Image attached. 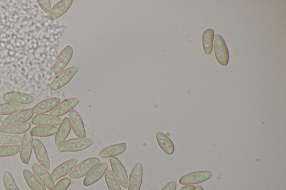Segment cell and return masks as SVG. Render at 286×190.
<instances>
[{"label":"cell","instance_id":"obj_20","mask_svg":"<svg viewBox=\"0 0 286 190\" xmlns=\"http://www.w3.org/2000/svg\"><path fill=\"white\" fill-rule=\"evenodd\" d=\"M60 103V99L57 97L45 99L37 103L32 110L36 115H43L53 110Z\"/></svg>","mask_w":286,"mask_h":190},{"label":"cell","instance_id":"obj_1","mask_svg":"<svg viewBox=\"0 0 286 190\" xmlns=\"http://www.w3.org/2000/svg\"><path fill=\"white\" fill-rule=\"evenodd\" d=\"M93 144L91 139H73L65 141L58 147L60 153H76L86 150Z\"/></svg>","mask_w":286,"mask_h":190},{"label":"cell","instance_id":"obj_19","mask_svg":"<svg viewBox=\"0 0 286 190\" xmlns=\"http://www.w3.org/2000/svg\"><path fill=\"white\" fill-rule=\"evenodd\" d=\"M30 127L31 123L30 122L8 124L4 126L0 130V134L12 135L25 134L26 132L30 130Z\"/></svg>","mask_w":286,"mask_h":190},{"label":"cell","instance_id":"obj_34","mask_svg":"<svg viewBox=\"0 0 286 190\" xmlns=\"http://www.w3.org/2000/svg\"><path fill=\"white\" fill-rule=\"evenodd\" d=\"M37 2L44 12L49 14L51 11V4L49 0H37Z\"/></svg>","mask_w":286,"mask_h":190},{"label":"cell","instance_id":"obj_22","mask_svg":"<svg viewBox=\"0 0 286 190\" xmlns=\"http://www.w3.org/2000/svg\"><path fill=\"white\" fill-rule=\"evenodd\" d=\"M34 112L32 109H25L19 112L13 114L4 119V123L6 124H13V123H21L27 122L33 116Z\"/></svg>","mask_w":286,"mask_h":190},{"label":"cell","instance_id":"obj_36","mask_svg":"<svg viewBox=\"0 0 286 190\" xmlns=\"http://www.w3.org/2000/svg\"><path fill=\"white\" fill-rule=\"evenodd\" d=\"M195 186L193 185H185V187H182L180 190H195Z\"/></svg>","mask_w":286,"mask_h":190},{"label":"cell","instance_id":"obj_18","mask_svg":"<svg viewBox=\"0 0 286 190\" xmlns=\"http://www.w3.org/2000/svg\"><path fill=\"white\" fill-rule=\"evenodd\" d=\"M62 119L50 115H37L32 118V125L38 126L54 127L60 125Z\"/></svg>","mask_w":286,"mask_h":190},{"label":"cell","instance_id":"obj_16","mask_svg":"<svg viewBox=\"0 0 286 190\" xmlns=\"http://www.w3.org/2000/svg\"><path fill=\"white\" fill-rule=\"evenodd\" d=\"M108 169L106 163L101 164L93 169L84 179L83 184L84 187H89L99 181L104 177Z\"/></svg>","mask_w":286,"mask_h":190},{"label":"cell","instance_id":"obj_35","mask_svg":"<svg viewBox=\"0 0 286 190\" xmlns=\"http://www.w3.org/2000/svg\"><path fill=\"white\" fill-rule=\"evenodd\" d=\"M177 183L175 181H171L166 184L161 190H176Z\"/></svg>","mask_w":286,"mask_h":190},{"label":"cell","instance_id":"obj_9","mask_svg":"<svg viewBox=\"0 0 286 190\" xmlns=\"http://www.w3.org/2000/svg\"><path fill=\"white\" fill-rule=\"evenodd\" d=\"M33 150L40 165L46 170L49 171L50 168V160L44 144L39 140L34 139Z\"/></svg>","mask_w":286,"mask_h":190},{"label":"cell","instance_id":"obj_4","mask_svg":"<svg viewBox=\"0 0 286 190\" xmlns=\"http://www.w3.org/2000/svg\"><path fill=\"white\" fill-rule=\"evenodd\" d=\"M78 69L75 66H70V67L63 70L56 77L49 85V89L51 91H56L62 88L65 85H67L74 75L78 72Z\"/></svg>","mask_w":286,"mask_h":190},{"label":"cell","instance_id":"obj_30","mask_svg":"<svg viewBox=\"0 0 286 190\" xmlns=\"http://www.w3.org/2000/svg\"><path fill=\"white\" fill-rule=\"evenodd\" d=\"M22 138L18 135L0 134V145H13L21 143Z\"/></svg>","mask_w":286,"mask_h":190},{"label":"cell","instance_id":"obj_33","mask_svg":"<svg viewBox=\"0 0 286 190\" xmlns=\"http://www.w3.org/2000/svg\"><path fill=\"white\" fill-rule=\"evenodd\" d=\"M71 184V180L65 178L59 180L52 190H67Z\"/></svg>","mask_w":286,"mask_h":190},{"label":"cell","instance_id":"obj_24","mask_svg":"<svg viewBox=\"0 0 286 190\" xmlns=\"http://www.w3.org/2000/svg\"><path fill=\"white\" fill-rule=\"evenodd\" d=\"M127 148V145L125 143H120L111 145L102 150L99 156L101 158H111L116 156L120 155L125 151Z\"/></svg>","mask_w":286,"mask_h":190},{"label":"cell","instance_id":"obj_31","mask_svg":"<svg viewBox=\"0 0 286 190\" xmlns=\"http://www.w3.org/2000/svg\"><path fill=\"white\" fill-rule=\"evenodd\" d=\"M105 180L109 190H121L120 185L111 170H107L105 175Z\"/></svg>","mask_w":286,"mask_h":190},{"label":"cell","instance_id":"obj_29","mask_svg":"<svg viewBox=\"0 0 286 190\" xmlns=\"http://www.w3.org/2000/svg\"><path fill=\"white\" fill-rule=\"evenodd\" d=\"M20 150L19 145L0 146V158H7L17 155Z\"/></svg>","mask_w":286,"mask_h":190},{"label":"cell","instance_id":"obj_7","mask_svg":"<svg viewBox=\"0 0 286 190\" xmlns=\"http://www.w3.org/2000/svg\"><path fill=\"white\" fill-rule=\"evenodd\" d=\"M212 176V173L208 171H199L182 176L179 183L182 185H198L208 181Z\"/></svg>","mask_w":286,"mask_h":190},{"label":"cell","instance_id":"obj_17","mask_svg":"<svg viewBox=\"0 0 286 190\" xmlns=\"http://www.w3.org/2000/svg\"><path fill=\"white\" fill-rule=\"evenodd\" d=\"M72 129L71 122L69 118L65 117L60 123L54 138V144L56 146L62 145L66 140L67 137L71 132Z\"/></svg>","mask_w":286,"mask_h":190},{"label":"cell","instance_id":"obj_3","mask_svg":"<svg viewBox=\"0 0 286 190\" xmlns=\"http://www.w3.org/2000/svg\"><path fill=\"white\" fill-rule=\"evenodd\" d=\"M214 54L218 62L222 66H227L229 63V55L228 47L223 38L219 34L214 38Z\"/></svg>","mask_w":286,"mask_h":190},{"label":"cell","instance_id":"obj_8","mask_svg":"<svg viewBox=\"0 0 286 190\" xmlns=\"http://www.w3.org/2000/svg\"><path fill=\"white\" fill-rule=\"evenodd\" d=\"M33 138L30 132H27L22 137L20 150V158L22 163L29 164L32 149H33Z\"/></svg>","mask_w":286,"mask_h":190},{"label":"cell","instance_id":"obj_2","mask_svg":"<svg viewBox=\"0 0 286 190\" xmlns=\"http://www.w3.org/2000/svg\"><path fill=\"white\" fill-rule=\"evenodd\" d=\"M101 164L99 159L90 158L82 161L75 167L69 173V178L72 179H80L90 173L91 171Z\"/></svg>","mask_w":286,"mask_h":190},{"label":"cell","instance_id":"obj_12","mask_svg":"<svg viewBox=\"0 0 286 190\" xmlns=\"http://www.w3.org/2000/svg\"><path fill=\"white\" fill-rule=\"evenodd\" d=\"M143 166L140 163L134 166L129 179L128 190H140L143 181Z\"/></svg>","mask_w":286,"mask_h":190},{"label":"cell","instance_id":"obj_32","mask_svg":"<svg viewBox=\"0 0 286 190\" xmlns=\"http://www.w3.org/2000/svg\"><path fill=\"white\" fill-rule=\"evenodd\" d=\"M3 181L6 190H19L10 173L6 172L4 173Z\"/></svg>","mask_w":286,"mask_h":190},{"label":"cell","instance_id":"obj_26","mask_svg":"<svg viewBox=\"0 0 286 190\" xmlns=\"http://www.w3.org/2000/svg\"><path fill=\"white\" fill-rule=\"evenodd\" d=\"M58 128L51 126H36L32 128L30 134L32 137H49L56 134Z\"/></svg>","mask_w":286,"mask_h":190},{"label":"cell","instance_id":"obj_11","mask_svg":"<svg viewBox=\"0 0 286 190\" xmlns=\"http://www.w3.org/2000/svg\"><path fill=\"white\" fill-rule=\"evenodd\" d=\"M71 127L75 135L79 139H85L86 134L83 121L78 113L73 109L69 114Z\"/></svg>","mask_w":286,"mask_h":190},{"label":"cell","instance_id":"obj_21","mask_svg":"<svg viewBox=\"0 0 286 190\" xmlns=\"http://www.w3.org/2000/svg\"><path fill=\"white\" fill-rule=\"evenodd\" d=\"M72 3V0H62L56 3L49 14V20L53 21L63 15L71 7Z\"/></svg>","mask_w":286,"mask_h":190},{"label":"cell","instance_id":"obj_5","mask_svg":"<svg viewBox=\"0 0 286 190\" xmlns=\"http://www.w3.org/2000/svg\"><path fill=\"white\" fill-rule=\"evenodd\" d=\"M110 164L112 173L114 175L119 184L124 189H128L129 178L123 164L121 163L119 159L115 158V157L110 158Z\"/></svg>","mask_w":286,"mask_h":190},{"label":"cell","instance_id":"obj_13","mask_svg":"<svg viewBox=\"0 0 286 190\" xmlns=\"http://www.w3.org/2000/svg\"><path fill=\"white\" fill-rule=\"evenodd\" d=\"M77 163L78 160L76 159H72L65 161L57 166L51 173V176L54 181H57L59 179L71 173L73 169L76 167Z\"/></svg>","mask_w":286,"mask_h":190},{"label":"cell","instance_id":"obj_14","mask_svg":"<svg viewBox=\"0 0 286 190\" xmlns=\"http://www.w3.org/2000/svg\"><path fill=\"white\" fill-rule=\"evenodd\" d=\"M79 102V100L77 98L65 99L50 112V115L57 117L62 116L71 111Z\"/></svg>","mask_w":286,"mask_h":190},{"label":"cell","instance_id":"obj_37","mask_svg":"<svg viewBox=\"0 0 286 190\" xmlns=\"http://www.w3.org/2000/svg\"><path fill=\"white\" fill-rule=\"evenodd\" d=\"M195 190H204L202 187V186H201V185H197V186L195 187Z\"/></svg>","mask_w":286,"mask_h":190},{"label":"cell","instance_id":"obj_28","mask_svg":"<svg viewBox=\"0 0 286 190\" xmlns=\"http://www.w3.org/2000/svg\"><path fill=\"white\" fill-rule=\"evenodd\" d=\"M25 106L21 104L6 103L0 104V115H11L17 112L24 110Z\"/></svg>","mask_w":286,"mask_h":190},{"label":"cell","instance_id":"obj_25","mask_svg":"<svg viewBox=\"0 0 286 190\" xmlns=\"http://www.w3.org/2000/svg\"><path fill=\"white\" fill-rule=\"evenodd\" d=\"M22 175L28 186L31 190H46L45 187L29 170L22 171Z\"/></svg>","mask_w":286,"mask_h":190},{"label":"cell","instance_id":"obj_10","mask_svg":"<svg viewBox=\"0 0 286 190\" xmlns=\"http://www.w3.org/2000/svg\"><path fill=\"white\" fill-rule=\"evenodd\" d=\"M31 168L36 178L46 188L52 190L54 187V182L48 171L37 164H32Z\"/></svg>","mask_w":286,"mask_h":190},{"label":"cell","instance_id":"obj_6","mask_svg":"<svg viewBox=\"0 0 286 190\" xmlns=\"http://www.w3.org/2000/svg\"><path fill=\"white\" fill-rule=\"evenodd\" d=\"M73 53V50L71 45L65 46L60 52V53L56 58L53 66L52 70L54 74L60 73L66 67L72 58Z\"/></svg>","mask_w":286,"mask_h":190},{"label":"cell","instance_id":"obj_15","mask_svg":"<svg viewBox=\"0 0 286 190\" xmlns=\"http://www.w3.org/2000/svg\"><path fill=\"white\" fill-rule=\"evenodd\" d=\"M3 101L7 103H13L21 104H29L35 101L34 97L30 95L17 92H8L4 95Z\"/></svg>","mask_w":286,"mask_h":190},{"label":"cell","instance_id":"obj_38","mask_svg":"<svg viewBox=\"0 0 286 190\" xmlns=\"http://www.w3.org/2000/svg\"><path fill=\"white\" fill-rule=\"evenodd\" d=\"M4 123L3 121L0 120V130L4 126Z\"/></svg>","mask_w":286,"mask_h":190},{"label":"cell","instance_id":"obj_23","mask_svg":"<svg viewBox=\"0 0 286 190\" xmlns=\"http://www.w3.org/2000/svg\"><path fill=\"white\" fill-rule=\"evenodd\" d=\"M156 140L161 150L167 155H171L175 152V146L172 140L162 132H157Z\"/></svg>","mask_w":286,"mask_h":190},{"label":"cell","instance_id":"obj_27","mask_svg":"<svg viewBox=\"0 0 286 190\" xmlns=\"http://www.w3.org/2000/svg\"><path fill=\"white\" fill-rule=\"evenodd\" d=\"M214 31L212 28L206 30L203 35V49L206 55L212 54L213 49Z\"/></svg>","mask_w":286,"mask_h":190}]
</instances>
